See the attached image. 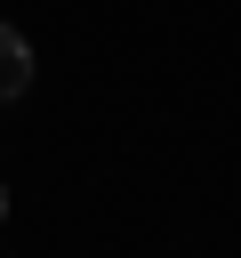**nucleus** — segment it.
I'll list each match as a JSON object with an SVG mask.
<instances>
[{
	"mask_svg": "<svg viewBox=\"0 0 241 258\" xmlns=\"http://www.w3.org/2000/svg\"><path fill=\"white\" fill-rule=\"evenodd\" d=\"M24 89H32V48L0 24V97H24Z\"/></svg>",
	"mask_w": 241,
	"mask_h": 258,
	"instance_id": "f257e3e1",
	"label": "nucleus"
}]
</instances>
